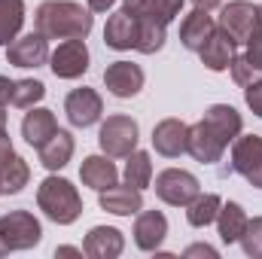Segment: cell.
Wrapping results in <instances>:
<instances>
[{"label": "cell", "instance_id": "1", "mask_svg": "<svg viewBox=\"0 0 262 259\" xmlns=\"http://www.w3.org/2000/svg\"><path fill=\"white\" fill-rule=\"evenodd\" d=\"M34 28L46 40H85L95 28V15L76 0H43L34 12Z\"/></svg>", "mask_w": 262, "mask_h": 259}, {"label": "cell", "instance_id": "2", "mask_svg": "<svg viewBox=\"0 0 262 259\" xmlns=\"http://www.w3.org/2000/svg\"><path fill=\"white\" fill-rule=\"evenodd\" d=\"M37 207L55 226H70L82 217V195L76 192V186L70 180L58 177V174H49L37 186Z\"/></svg>", "mask_w": 262, "mask_h": 259}, {"label": "cell", "instance_id": "3", "mask_svg": "<svg viewBox=\"0 0 262 259\" xmlns=\"http://www.w3.org/2000/svg\"><path fill=\"white\" fill-rule=\"evenodd\" d=\"M137 140H140V125L125 116V113H116V116H107L101 122L98 131V143L104 149V156L110 159H125L137 149Z\"/></svg>", "mask_w": 262, "mask_h": 259}, {"label": "cell", "instance_id": "4", "mask_svg": "<svg viewBox=\"0 0 262 259\" xmlns=\"http://www.w3.org/2000/svg\"><path fill=\"white\" fill-rule=\"evenodd\" d=\"M156 195L159 201L171 204V207H186L198 192H201V183H198L195 174L183 171V168H165L156 174Z\"/></svg>", "mask_w": 262, "mask_h": 259}, {"label": "cell", "instance_id": "5", "mask_svg": "<svg viewBox=\"0 0 262 259\" xmlns=\"http://www.w3.org/2000/svg\"><path fill=\"white\" fill-rule=\"evenodd\" d=\"M232 171L241 174L253 189H262V137L238 134L232 140Z\"/></svg>", "mask_w": 262, "mask_h": 259}, {"label": "cell", "instance_id": "6", "mask_svg": "<svg viewBox=\"0 0 262 259\" xmlns=\"http://www.w3.org/2000/svg\"><path fill=\"white\" fill-rule=\"evenodd\" d=\"M0 229L3 238L9 244V250H31L43 241V226L31 210H9L0 217Z\"/></svg>", "mask_w": 262, "mask_h": 259}, {"label": "cell", "instance_id": "7", "mask_svg": "<svg viewBox=\"0 0 262 259\" xmlns=\"http://www.w3.org/2000/svg\"><path fill=\"white\" fill-rule=\"evenodd\" d=\"M216 28L238 46V43H247L250 34L256 31V6L250 0H232L223 6L220 18H216Z\"/></svg>", "mask_w": 262, "mask_h": 259}, {"label": "cell", "instance_id": "8", "mask_svg": "<svg viewBox=\"0 0 262 259\" xmlns=\"http://www.w3.org/2000/svg\"><path fill=\"white\" fill-rule=\"evenodd\" d=\"M89 61H92L89 46H85V40H76V37L61 40L55 46V52H49V67L58 79H79L89 70Z\"/></svg>", "mask_w": 262, "mask_h": 259}, {"label": "cell", "instance_id": "9", "mask_svg": "<svg viewBox=\"0 0 262 259\" xmlns=\"http://www.w3.org/2000/svg\"><path fill=\"white\" fill-rule=\"evenodd\" d=\"M64 113L73 128H89V125H95L104 116V98L95 89L79 85L64 98Z\"/></svg>", "mask_w": 262, "mask_h": 259}, {"label": "cell", "instance_id": "10", "mask_svg": "<svg viewBox=\"0 0 262 259\" xmlns=\"http://www.w3.org/2000/svg\"><path fill=\"white\" fill-rule=\"evenodd\" d=\"M6 61L12 67H21V70H34V67L49 64V40L40 31L15 37L6 46Z\"/></svg>", "mask_w": 262, "mask_h": 259}, {"label": "cell", "instance_id": "11", "mask_svg": "<svg viewBox=\"0 0 262 259\" xmlns=\"http://www.w3.org/2000/svg\"><path fill=\"white\" fill-rule=\"evenodd\" d=\"M143 82H146L143 67L134 64V61H113V64H107V70H104V85H107V92H110L113 98H122V101L140 95Z\"/></svg>", "mask_w": 262, "mask_h": 259}, {"label": "cell", "instance_id": "12", "mask_svg": "<svg viewBox=\"0 0 262 259\" xmlns=\"http://www.w3.org/2000/svg\"><path fill=\"white\" fill-rule=\"evenodd\" d=\"M131 235L143 253H156L162 247V241L168 238V217L162 210H137Z\"/></svg>", "mask_w": 262, "mask_h": 259}, {"label": "cell", "instance_id": "13", "mask_svg": "<svg viewBox=\"0 0 262 259\" xmlns=\"http://www.w3.org/2000/svg\"><path fill=\"white\" fill-rule=\"evenodd\" d=\"M152 146L165 159H180L189 149V125L183 119H162L152 128Z\"/></svg>", "mask_w": 262, "mask_h": 259}, {"label": "cell", "instance_id": "14", "mask_svg": "<svg viewBox=\"0 0 262 259\" xmlns=\"http://www.w3.org/2000/svg\"><path fill=\"white\" fill-rule=\"evenodd\" d=\"M98 204H101V210H107L113 217H137V210H143V189H137L131 183H125V186L113 183L110 189L98 192Z\"/></svg>", "mask_w": 262, "mask_h": 259}, {"label": "cell", "instance_id": "15", "mask_svg": "<svg viewBox=\"0 0 262 259\" xmlns=\"http://www.w3.org/2000/svg\"><path fill=\"white\" fill-rule=\"evenodd\" d=\"M82 250L92 259H116L125 250V235L116 226H95V229H89Z\"/></svg>", "mask_w": 262, "mask_h": 259}, {"label": "cell", "instance_id": "16", "mask_svg": "<svg viewBox=\"0 0 262 259\" xmlns=\"http://www.w3.org/2000/svg\"><path fill=\"white\" fill-rule=\"evenodd\" d=\"M186 153L201 165H216L226 153V143L204 125V119H198L195 125H189V149Z\"/></svg>", "mask_w": 262, "mask_h": 259}, {"label": "cell", "instance_id": "17", "mask_svg": "<svg viewBox=\"0 0 262 259\" xmlns=\"http://www.w3.org/2000/svg\"><path fill=\"white\" fill-rule=\"evenodd\" d=\"M216 31V18L207 12V9H192L189 15H183L180 21V43L183 49L189 52H198Z\"/></svg>", "mask_w": 262, "mask_h": 259}, {"label": "cell", "instance_id": "18", "mask_svg": "<svg viewBox=\"0 0 262 259\" xmlns=\"http://www.w3.org/2000/svg\"><path fill=\"white\" fill-rule=\"evenodd\" d=\"M204 125L213 131L226 146L241 134V128H244V119H241V113L232 107V104H213V107H207L204 110Z\"/></svg>", "mask_w": 262, "mask_h": 259}, {"label": "cell", "instance_id": "19", "mask_svg": "<svg viewBox=\"0 0 262 259\" xmlns=\"http://www.w3.org/2000/svg\"><path fill=\"white\" fill-rule=\"evenodd\" d=\"M79 180H82V186L101 192V189H110L119 180V168L113 165L110 156H85L82 165H79Z\"/></svg>", "mask_w": 262, "mask_h": 259}, {"label": "cell", "instance_id": "20", "mask_svg": "<svg viewBox=\"0 0 262 259\" xmlns=\"http://www.w3.org/2000/svg\"><path fill=\"white\" fill-rule=\"evenodd\" d=\"M104 43L116 52L134 49V43H137V15H131L125 9L113 12L104 25Z\"/></svg>", "mask_w": 262, "mask_h": 259}, {"label": "cell", "instance_id": "21", "mask_svg": "<svg viewBox=\"0 0 262 259\" xmlns=\"http://www.w3.org/2000/svg\"><path fill=\"white\" fill-rule=\"evenodd\" d=\"M55 131H58V119H55V113L46 110V107H31V113H25V119H21V137H25L34 149H40Z\"/></svg>", "mask_w": 262, "mask_h": 259}, {"label": "cell", "instance_id": "22", "mask_svg": "<svg viewBox=\"0 0 262 259\" xmlns=\"http://www.w3.org/2000/svg\"><path fill=\"white\" fill-rule=\"evenodd\" d=\"M73 149H76L73 134L67 128H58L40 149H37V156H40V165H43L46 171H61L67 162L73 159Z\"/></svg>", "mask_w": 262, "mask_h": 259}, {"label": "cell", "instance_id": "23", "mask_svg": "<svg viewBox=\"0 0 262 259\" xmlns=\"http://www.w3.org/2000/svg\"><path fill=\"white\" fill-rule=\"evenodd\" d=\"M198 58H201V64L207 67V70L223 73V70H229L232 58H235V43H232L220 28H216V31H213V37L198 49Z\"/></svg>", "mask_w": 262, "mask_h": 259}, {"label": "cell", "instance_id": "24", "mask_svg": "<svg viewBox=\"0 0 262 259\" xmlns=\"http://www.w3.org/2000/svg\"><path fill=\"white\" fill-rule=\"evenodd\" d=\"M247 223H250V217L238 201H223V207L216 213V232H220L223 244H238Z\"/></svg>", "mask_w": 262, "mask_h": 259}, {"label": "cell", "instance_id": "25", "mask_svg": "<svg viewBox=\"0 0 262 259\" xmlns=\"http://www.w3.org/2000/svg\"><path fill=\"white\" fill-rule=\"evenodd\" d=\"M223 207V198L216 192H198L189 204H186V223L192 229H204L210 223H216V213Z\"/></svg>", "mask_w": 262, "mask_h": 259}, {"label": "cell", "instance_id": "26", "mask_svg": "<svg viewBox=\"0 0 262 259\" xmlns=\"http://www.w3.org/2000/svg\"><path fill=\"white\" fill-rule=\"evenodd\" d=\"M168 40V25L156 21V18H146V15H137V43L134 49L140 55H156Z\"/></svg>", "mask_w": 262, "mask_h": 259}, {"label": "cell", "instance_id": "27", "mask_svg": "<svg viewBox=\"0 0 262 259\" xmlns=\"http://www.w3.org/2000/svg\"><path fill=\"white\" fill-rule=\"evenodd\" d=\"M31 180V165L15 153L0 165V195H18Z\"/></svg>", "mask_w": 262, "mask_h": 259}, {"label": "cell", "instance_id": "28", "mask_svg": "<svg viewBox=\"0 0 262 259\" xmlns=\"http://www.w3.org/2000/svg\"><path fill=\"white\" fill-rule=\"evenodd\" d=\"M25 28V0H0V46H9Z\"/></svg>", "mask_w": 262, "mask_h": 259}, {"label": "cell", "instance_id": "29", "mask_svg": "<svg viewBox=\"0 0 262 259\" xmlns=\"http://www.w3.org/2000/svg\"><path fill=\"white\" fill-rule=\"evenodd\" d=\"M122 177H125V183L137 186V189L152 186V159H149V153L134 149L131 156H125V171H122Z\"/></svg>", "mask_w": 262, "mask_h": 259}, {"label": "cell", "instance_id": "30", "mask_svg": "<svg viewBox=\"0 0 262 259\" xmlns=\"http://www.w3.org/2000/svg\"><path fill=\"white\" fill-rule=\"evenodd\" d=\"M46 98V85L40 79H15V89H12V104L21 107V110H31L34 104H40Z\"/></svg>", "mask_w": 262, "mask_h": 259}, {"label": "cell", "instance_id": "31", "mask_svg": "<svg viewBox=\"0 0 262 259\" xmlns=\"http://www.w3.org/2000/svg\"><path fill=\"white\" fill-rule=\"evenodd\" d=\"M183 3H186V0H146L137 15H146V18H156V21H162V25H171V21L183 12Z\"/></svg>", "mask_w": 262, "mask_h": 259}, {"label": "cell", "instance_id": "32", "mask_svg": "<svg viewBox=\"0 0 262 259\" xmlns=\"http://www.w3.org/2000/svg\"><path fill=\"white\" fill-rule=\"evenodd\" d=\"M238 244L244 247L247 256L262 259V217H253V220L247 223V229H244V235H241Z\"/></svg>", "mask_w": 262, "mask_h": 259}, {"label": "cell", "instance_id": "33", "mask_svg": "<svg viewBox=\"0 0 262 259\" xmlns=\"http://www.w3.org/2000/svg\"><path fill=\"white\" fill-rule=\"evenodd\" d=\"M229 70H232V79L244 89V85H250V82H256V79H262V70H256V67L250 64L244 55H235L232 58V64H229Z\"/></svg>", "mask_w": 262, "mask_h": 259}, {"label": "cell", "instance_id": "34", "mask_svg": "<svg viewBox=\"0 0 262 259\" xmlns=\"http://www.w3.org/2000/svg\"><path fill=\"white\" fill-rule=\"evenodd\" d=\"M244 46H247L244 58H247L250 64L256 67V70H262V31H259V28H256V31L250 34V40H247Z\"/></svg>", "mask_w": 262, "mask_h": 259}, {"label": "cell", "instance_id": "35", "mask_svg": "<svg viewBox=\"0 0 262 259\" xmlns=\"http://www.w3.org/2000/svg\"><path fill=\"white\" fill-rule=\"evenodd\" d=\"M244 101H247V107L253 110V116H259L262 119V79L250 82V85H244Z\"/></svg>", "mask_w": 262, "mask_h": 259}, {"label": "cell", "instance_id": "36", "mask_svg": "<svg viewBox=\"0 0 262 259\" xmlns=\"http://www.w3.org/2000/svg\"><path fill=\"white\" fill-rule=\"evenodd\" d=\"M183 256H186V259H192V256H207V259H216L220 253H216V250H213L210 244H192V247H186V250H183Z\"/></svg>", "mask_w": 262, "mask_h": 259}, {"label": "cell", "instance_id": "37", "mask_svg": "<svg viewBox=\"0 0 262 259\" xmlns=\"http://www.w3.org/2000/svg\"><path fill=\"white\" fill-rule=\"evenodd\" d=\"M12 89H15V79H9V76H0V107L12 104Z\"/></svg>", "mask_w": 262, "mask_h": 259}, {"label": "cell", "instance_id": "38", "mask_svg": "<svg viewBox=\"0 0 262 259\" xmlns=\"http://www.w3.org/2000/svg\"><path fill=\"white\" fill-rule=\"evenodd\" d=\"M15 156V149H12V137L6 134V131H0V165L6 162V159H12Z\"/></svg>", "mask_w": 262, "mask_h": 259}, {"label": "cell", "instance_id": "39", "mask_svg": "<svg viewBox=\"0 0 262 259\" xmlns=\"http://www.w3.org/2000/svg\"><path fill=\"white\" fill-rule=\"evenodd\" d=\"M113 3H116V0H89V9L101 15V12H110V9H113Z\"/></svg>", "mask_w": 262, "mask_h": 259}, {"label": "cell", "instance_id": "40", "mask_svg": "<svg viewBox=\"0 0 262 259\" xmlns=\"http://www.w3.org/2000/svg\"><path fill=\"white\" fill-rule=\"evenodd\" d=\"M189 3H192L195 9H207V12H210V9H216L223 0H189Z\"/></svg>", "mask_w": 262, "mask_h": 259}, {"label": "cell", "instance_id": "41", "mask_svg": "<svg viewBox=\"0 0 262 259\" xmlns=\"http://www.w3.org/2000/svg\"><path fill=\"white\" fill-rule=\"evenodd\" d=\"M143 3H146V0H125V6H122V9L131 12V15H137V12L143 9Z\"/></svg>", "mask_w": 262, "mask_h": 259}, {"label": "cell", "instance_id": "42", "mask_svg": "<svg viewBox=\"0 0 262 259\" xmlns=\"http://www.w3.org/2000/svg\"><path fill=\"white\" fill-rule=\"evenodd\" d=\"M85 250H76V247H58L55 250V256H82Z\"/></svg>", "mask_w": 262, "mask_h": 259}, {"label": "cell", "instance_id": "43", "mask_svg": "<svg viewBox=\"0 0 262 259\" xmlns=\"http://www.w3.org/2000/svg\"><path fill=\"white\" fill-rule=\"evenodd\" d=\"M6 253H12V250H9V244H6V238H3V229H0V256H6Z\"/></svg>", "mask_w": 262, "mask_h": 259}, {"label": "cell", "instance_id": "44", "mask_svg": "<svg viewBox=\"0 0 262 259\" xmlns=\"http://www.w3.org/2000/svg\"><path fill=\"white\" fill-rule=\"evenodd\" d=\"M256 28H259V31H262V3H259V6H256Z\"/></svg>", "mask_w": 262, "mask_h": 259}, {"label": "cell", "instance_id": "45", "mask_svg": "<svg viewBox=\"0 0 262 259\" xmlns=\"http://www.w3.org/2000/svg\"><path fill=\"white\" fill-rule=\"evenodd\" d=\"M0 131H6V113H3V107H0Z\"/></svg>", "mask_w": 262, "mask_h": 259}]
</instances>
